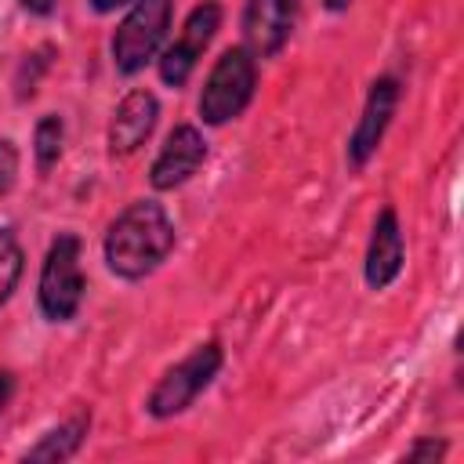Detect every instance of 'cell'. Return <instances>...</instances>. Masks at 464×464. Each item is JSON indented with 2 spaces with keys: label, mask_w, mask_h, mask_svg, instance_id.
Here are the masks:
<instances>
[{
  "label": "cell",
  "mask_w": 464,
  "mask_h": 464,
  "mask_svg": "<svg viewBox=\"0 0 464 464\" xmlns=\"http://www.w3.org/2000/svg\"><path fill=\"white\" fill-rule=\"evenodd\" d=\"M174 250V221L152 199L130 203L105 232V265L120 279L152 276Z\"/></svg>",
  "instance_id": "6da1fadb"
},
{
  "label": "cell",
  "mask_w": 464,
  "mask_h": 464,
  "mask_svg": "<svg viewBox=\"0 0 464 464\" xmlns=\"http://www.w3.org/2000/svg\"><path fill=\"white\" fill-rule=\"evenodd\" d=\"M254 83H257L254 54L246 47H228L214 62V69H210V76L203 83V94H199L203 123L221 127V123L236 120L246 109V102L254 98Z\"/></svg>",
  "instance_id": "7a4b0ae2"
},
{
  "label": "cell",
  "mask_w": 464,
  "mask_h": 464,
  "mask_svg": "<svg viewBox=\"0 0 464 464\" xmlns=\"http://www.w3.org/2000/svg\"><path fill=\"white\" fill-rule=\"evenodd\" d=\"M170 29V0H134L127 18L112 33V65L123 76L141 72Z\"/></svg>",
  "instance_id": "3957f363"
},
{
  "label": "cell",
  "mask_w": 464,
  "mask_h": 464,
  "mask_svg": "<svg viewBox=\"0 0 464 464\" xmlns=\"http://www.w3.org/2000/svg\"><path fill=\"white\" fill-rule=\"evenodd\" d=\"M83 272H80V239L72 232L58 236L47 246L44 268H40V312L51 323H69L83 301Z\"/></svg>",
  "instance_id": "277c9868"
},
{
  "label": "cell",
  "mask_w": 464,
  "mask_h": 464,
  "mask_svg": "<svg viewBox=\"0 0 464 464\" xmlns=\"http://www.w3.org/2000/svg\"><path fill=\"white\" fill-rule=\"evenodd\" d=\"M218 370H221V344H214V341L210 344H199L192 355H185L178 366H170L156 381V388L149 392L145 410L152 417H160V420L185 413L196 402V395L218 377Z\"/></svg>",
  "instance_id": "5b68a950"
},
{
  "label": "cell",
  "mask_w": 464,
  "mask_h": 464,
  "mask_svg": "<svg viewBox=\"0 0 464 464\" xmlns=\"http://www.w3.org/2000/svg\"><path fill=\"white\" fill-rule=\"evenodd\" d=\"M218 25H221V7H218L214 0L192 7V14L185 18L181 36H178V40L163 51V58H160V76H163L167 87H181V83L192 76L196 62L203 58L207 44L214 40Z\"/></svg>",
  "instance_id": "8992f818"
},
{
  "label": "cell",
  "mask_w": 464,
  "mask_h": 464,
  "mask_svg": "<svg viewBox=\"0 0 464 464\" xmlns=\"http://www.w3.org/2000/svg\"><path fill=\"white\" fill-rule=\"evenodd\" d=\"M301 0H246L243 11V44L254 58H272L283 51L297 25Z\"/></svg>",
  "instance_id": "52a82bcc"
},
{
  "label": "cell",
  "mask_w": 464,
  "mask_h": 464,
  "mask_svg": "<svg viewBox=\"0 0 464 464\" xmlns=\"http://www.w3.org/2000/svg\"><path fill=\"white\" fill-rule=\"evenodd\" d=\"M203 160H207V141H203V134H199L192 123H181V127H174V130L167 134L160 156L152 160L149 181H152V188H160V192L178 188V185H185V181L203 167Z\"/></svg>",
  "instance_id": "ba28073f"
},
{
  "label": "cell",
  "mask_w": 464,
  "mask_h": 464,
  "mask_svg": "<svg viewBox=\"0 0 464 464\" xmlns=\"http://www.w3.org/2000/svg\"><path fill=\"white\" fill-rule=\"evenodd\" d=\"M395 105H399V80H392V76L373 80L366 105H362V116H359V127L348 141V163L352 167H362L377 152V145H381V138L395 116Z\"/></svg>",
  "instance_id": "9c48e42d"
},
{
  "label": "cell",
  "mask_w": 464,
  "mask_h": 464,
  "mask_svg": "<svg viewBox=\"0 0 464 464\" xmlns=\"http://www.w3.org/2000/svg\"><path fill=\"white\" fill-rule=\"evenodd\" d=\"M156 120H160V102H156V94L145 91V87L130 91V94L116 105V112H112V123H109V152H112V156H130V152H138V149L149 141Z\"/></svg>",
  "instance_id": "30bf717a"
},
{
  "label": "cell",
  "mask_w": 464,
  "mask_h": 464,
  "mask_svg": "<svg viewBox=\"0 0 464 464\" xmlns=\"http://www.w3.org/2000/svg\"><path fill=\"white\" fill-rule=\"evenodd\" d=\"M402 257H406V246H402L399 218L392 207H384L373 221V236H370V250H366V283L373 290H384L399 276Z\"/></svg>",
  "instance_id": "8fae6325"
},
{
  "label": "cell",
  "mask_w": 464,
  "mask_h": 464,
  "mask_svg": "<svg viewBox=\"0 0 464 464\" xmlns=\"http://www.w3.org/2000/svg\"><path fill=\"white\" fill-rule=\"evenodd\" d=\"M83 431H87V417H72V420L51 428L33 450H25V460H65L80 450Z\"/></svg>",
  "instance_id": "7c38bea8"
},
{
  "label": "cell",
  "mask_w": 464,
  "mask_h": 464,
  "mask_svg": "<svg viewBox=\"0 0 464 464\" xmlns=\"http://www.w3.org/2000/svg\"><path fill=\"white\" fill-rule=\"evenodd\" d=\"M22 268H25V254L14 239V232L0 228V308L11 301V294L18 290V279H22Z\"/></svg>",
  "instance_id": "4fadbf2b"
},
{
  "label": "cell",
  "mask_w": 464,
  "mask_h": 464,
  "mask_svg": "<svg viewBox=\"0 0 464 464\" xmlns=\"http://www.w3.org/2000/svg\"><path fill=\"white\" fill-rule=\"evenodd\" d=\"M62 134H65V127H62L58 116H44V120L36 123L33 145H36V163H40V170H51V167L58 163V156H62Z\"/></svg>",
  "instance_id": "5bb4252c"
},
{
  "label": "cell",
  "mask_w": 464,
  "mask_h": 464,
  "mask_svg": "<svg viewBox=\"0 0 464 464\" xmlns=\"http://www.w3.org/2000/svg\"><path fill=\"white\" fill-rule=\"evenodd\" d=\"M14 178H18V149L7 138H0V199L11 192Z\"/></svg>",
  "instance_id": "9a60e30c"
},
{
  "label": "cell",
  "mask_w": 464,
  "mask_h": 464,
  "mask_svg": "<svg viewBox=\"0 0 464 464\" xmlns=\"http://www.w3.org/2000/svg\"><path fill=\"white\" fill-rule=\"evenodd\" d=\"M442 453H446V442L424 439V442H417V446L406 453V460H420V457H442Z\"/></svg>",
  "instance_id": "2e32d148"
},
{
  "label": "cell",
  "mask_w": 464,
  "mask_h": 464,
  "mask_svg": "<svg viewBox=\"0 0 464 464\" xmlns=\"http://www.w3.org/2000/svg\"><path fill=\"white\" fill-rule=\"evenodd\" d=\"M22 7L29 14H51L54 11V0H22Z\"/></svg>",
  "instance_id": "e0dca14e"
},
{
  "label": "cell",
  "mask_w": 464,
  "mask_h": 464,
  "mask_svg": "<svg viewBox=\"0 0 464 464\" xmlns=\"http://www.w3.org/2000/svg\"><path fill=\"white\" fill-rule=\"evenodd\" d=\"M11 392H14V381H11V373H0V413H4V406L11 402Z\"/></svg>",
  "instance_id": "ac0fdd59"
},
{
  "label": "cell",
  "mask_w": 464,
  "mask_h": 464,
  "mask_svg": "<svg viewBox=\"0 0 464 464\" xmlns=\"http://www.w3.org/2000/svg\"><path fill=\"white\" fill-rule=\"evenodd\" d=\"M123 4H130V0H91V7H94L98 14H109V11H116V7H123Z\"/></svg>",
  "instance_id": "d6986e66"
},
{
  "label": "cell",
  "mask_w": 464,
  "mask_h": 464,
  "mask_svg": "<svg viewBox=\"0 0 464 464\" xmlns=\"http://www.w3.org/2000/svg\"><path fill=\"white\" fill-rule=\"evenodd\" d=\"M323 4H326V11H344L352 0H323Z\"/></svg>",
  "instance_id": "ffe728a7"
}]
</instances>
